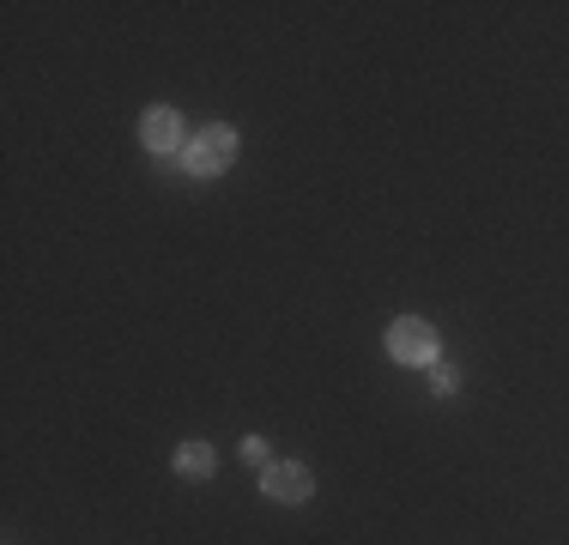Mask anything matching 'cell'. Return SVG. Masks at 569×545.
<instances>
[{"instance_id":"cell-5","label":"cell","mask_w":569,"mask_h":545,"mask_svg":"<svg viewBox=\"0 0 569 545\" xmlns=\"http://www.w3.org/2000/svg\"><path fill=\"white\" fill-rule=\"evenodd\" d=\"M176 473H182V479H207V473H212V448L207 443H182V448H176Z\"/></svg>"},{"instance_id":"cell-4","label":"cell","mask_w":569,"mask_h":545,"mask_svg":"<svg viewBox=\"0 0 569 545\" xmlns=\"http://www.w3.org/2000/svg\"><path fill=\"white\" fill-rule=\"evenodd\" d=\"M140 140L152 146V152H176V146H182V116H176V109H152V116L140 121Z\"/></svg>"},{"instance_id":"cell-2","label":"cell","mask_w":569,"mask_h":545,"mask_svg":"<svg viewBox=\"0 0 569 545\" xmlns=\"http://www.w3.org/2000/svg\"><path fill=\"white\" fill-rule=\"evenodd\" d=\"M388 351H395L400 364H437V327L406 316V321L388 327Z\"/></svg>"},{"instance_id":"cell-1","label":"cell","mask_w":569,"mask_h":545,"mask_svg":"<svg viewBox=\"0 0 569 545\" xmlns=\"http://www.w3.org/2000/svg\"><path fill=\"white\" fill-rule=\"evenodd\" d=\"M230 158H237V133L230 128H200L194 146H188V170L194 176H219L230 170Z\"/></svg>"},{"instance_id":"cell-6","label":"cell","mask_w":569,"mask_h":545,"mask_svg":"<svg viewBox=\"0 0 569 545\" xmlns=\"http://www.w3.org/2000/svg\"><path fill=\"white\" fill-rule=\"evenodd\" d=\"M242 455H249L254 467H267V443H261V436H249V443H242Z\"/></svg>"},{"instance_id":"cell-3","label":"cell","mask_w":569,"mask_h":545,"mask_svg":"<svg viewBox=\"0 0 569 545\" xmlns=\"http://www.w3.org/2000/svg\"><path fill=\"white\" fill-rule=\"evenodd\" d=\"M261 485H267V497H279V503H303L309 490H316L309 467H297V460H279V467H267Z\"/></svg>"}]
</instances>
